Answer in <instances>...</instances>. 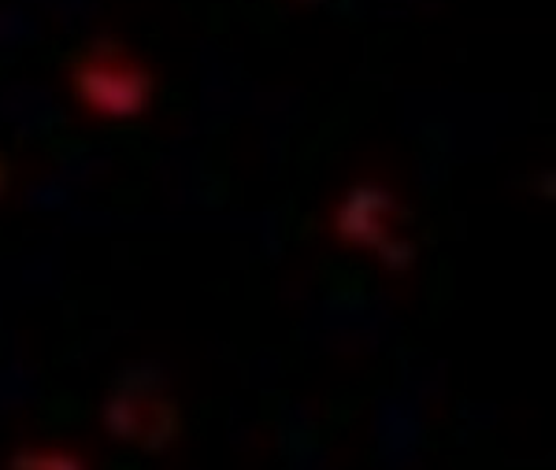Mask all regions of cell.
I'll list each match as a JSON object with an SVG mask.
<instances>
[{
  "mask_svg": "<svg viewBox=\"0 0 556 470\" xmlns=\"http://www.w3.org/2000/svg\"><path fill=\"white\" fill-rule=\"evenodd\" d=\"M8 470H83L78 459L64 456V452H15L12 459H8Z\"/></svg>",
  "mask_w": 556,
  "mask_h": 470,
  "instance_id": "4",
  "label": "cell"
},
{
  "mask_svg": "<svg viewBox=\"0 0 556 470\" xmlns=\"http://www.w3.org/2000/svg\"><path fill=\"white\" fill-rule=\"evenodd\" d=\"M334 230L342 233L349 245H364L379 252L386 267L393 270H405L412 264V256H416V249H412L405 233V223H401L397 201L379 186H356L342 201V207H338Z\"/></svg>",
  "mask_w": 556,
  "mask_h": 470,
  "instance_id": "3",
  "label": "cell"
},
{
  "mask_svg": "<svg viewBox=\"0 0 556 470\" xmlns=\"http://www.w3.org/2000/svg\"><path fill=\"white\" fill-rule=\"evenodd\" d=\"M8 182H12V167H8L4 152H0V196H4V189H8Z\"/></svg>",
  "mask_w": 556,
  "mask_h": 470,
  "instance_id": "5",
  "label": "cell"
},
{
  "mask_svg": "<svg viewBox=\"0 0 556 470\" xmlns=\"http://www.w3.org/2000/svg\"><path fill=\"white\" fill-rule=\"evenodd\" d=\"M71 82L86 107L104 119H134L152 101L149 71L115 41H93L78 52L71 60Z\"/></svg>",
  "mask_w": 556,
  "mask_h": 470,
  "instance_id": "2",
  "label": "cell"
},
{
  "mask_svg": "<svg viewBox=\"0 0 556 470\" xmlns=\"http://www.w3.org/2000/svg\"><path fill=\"white\" fill-rule=\"evenodd\" d=\"M104 427L115 441L138 452H164L182 430V411L164 370L134 364L119 370L104 396Z\"/></svg>",
  "mask_w": 556,
  "mask_h": 470,
  "instance_id": "1",
  "label": "cell"
}]
</instances>
